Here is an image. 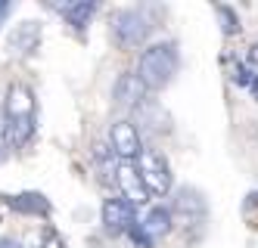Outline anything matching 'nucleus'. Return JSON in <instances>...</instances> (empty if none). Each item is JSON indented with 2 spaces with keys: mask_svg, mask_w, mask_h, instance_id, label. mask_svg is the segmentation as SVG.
<instances>
[{
  "mask_svg": "<svg viewBox=\"0 0 258 248\" xmlns=\"http://www.w3.org/2000/svg\"><path fill=\"white\" fill-rule=\"evenodd\" d=\"M34 93L28 84L16 81L7 90V103H4V130H7V146L22 149L34 137Z\"/></svg>",
  "mask_w": 258,
  "mask_h": 248,
  "instance_id": "f257e3e1",
  "label": "nucleus"
},
{
  "mask_svg": "<svg viewBox=\"0 0 258 248\" xmlns=\"http://www.w3.org/2000/svg\"><path fill=\"white\" fill-rule=\"evenodd\" d=\"M177 65H180L177 44L162 41V44H153V47H146L140 53L137 74H140V81L146 84V90H162V87H168L174 81Z\"/></svg>",
  "mask_w": 258,
  "mask_h": 248,
  "instance_id": "f03ea898",
  "label": "nucleus"
},
{
  "mask_svg": "<svg viewBox=\"0 0 258 248\" xmlns=\"http://www.w3.org/2000/svg\"><path fill=\"white\" fill-rule=\"evenodd\" d=\"M109 31H112V41L118 44V50H137L146 34L153 31V22L150 16H146V10H118L112 16V25H109Z\"/></svg>",
  "mask_w": 258,
  "mask_h": 248,
  "instance_id": "7ed1b4c3",
  "label": "nucleus"
},
{
  "mask_svg": "<svg viewBox=\"0 0 258 248\" xmlns=\"http://www.w3.org/2000/svg\"><path fill=\"white\" fill-rule=\"evenodd\" d=\"M137 171L146 189H150V196H165L171 189V168L159 149H143V155L137 158Z\"/></svg>",
  "mask_w": 258,
  "mask_h": 248,
  "instance_id": "20e7f679",
  "label": "nucleus"
},
{
  "mask_svg": "<svg viewBox=\"0 0 258 248\" xmlns=\"http://www.w3.org/2000/svg\"><path fill=\"white\" fill-rule=\"evenodd\" d=\"M109 146L121 161H137L143 155V137L134 121H112L109 124Z\"/></svg>",
  "mask_w": 258,
  "mask_h": 248,
  "instance_id": "39448f33",
  "label": "nucleus"
},
{
  "mask_svg": "<svg viewBox=\"0 0 258 248\" xmlns=\"http://www.w3.org/2000/svg\"><path fill=\"white\" fill-rule=\"evenodd\" d=\"M134 127L140 133H150V137H165V133H171V115L162 109V103L143 100L134 109Z\"/></svg>",
  "mask_w": 258,
  "mask_h": 248,
  "instance_id": "423d86ee",
  "label": "nucleus"
},
{
  "mask_svg": "<svg viewBox=\"0 0 258 248\" xmlns=\"http://www.w3.org/2000/svg\"><path fill=\"white\" fill-rule=\"evenodd\" d=\"M115 183H118V189H121V196H124L127 205L140 208V205L150 202V189H146L140 171H137V161H118V168H115Z\"/></svg>",
  "mask_w": 258,
  "mask_h": 248,
  "instance_id": "0eeeda50",
  "label": "nucleus"
},
{
  "mask_svg": "<svg viewBox=\"0 0 258 248\" xmlns=\"http://www.w3.org/2000/svg\"><path fill=\"white\" fill-rule=\"evenodd\" d=\"M206 211H209V205L206 199H202L199 189H177L174 193V202H171V214L180 217V223H202L206 220Z\"/></svg>",
  "mask_w": 258,
  "mask_h": 248,
  "instance_id": "6e6552de",
  "label": "nucleus"
},
{
  "mask_svg": "<svg viewBox=\"0 0 258 248\" xmlns=\"http://www.w3.org/2000/svg\"><path fill=\"white\" fill-rule=\"evenodd\" d=\"M134 205H127L124 199H106L103 202V230L112 233V236H121L134 226Z\"/></svg>",
  "mask_w": 258,
  "mask_h": 248,
  "instance_id": "1a4fd4ad",
  "label": "nucleus"
},
{
  "mask_svg": "<svg viewBox=\"0 0 258 248\" xmlns=\"http://www.w3.org/2000/svg\"><path fill=\"white\" fill-rule=\"evenodd\" d=\"M112 100L118 109H137L146 100V84L140 81L137 71H121L112 87Z\"/></svg>",
  "mask_w": 258,
  "mask_h": 248,
  "instance_id": "9d476101",
  "label": "nucleus"
},
{
  "mask_svg": "<svg viewBox=\"0 0 258 248\" xmlns=\"http://www.w3.org/2000/svg\"><path fill=\"white\" fill-rule=\"evenodd\" d=\"M10 56H16V59H28V56L41 47V25L38 22H22V25H16L13 34H10Z\"/></svg>",
  "mask_w": 258,
  "mask_h": 248,
  "instance_id": "9b49d317",
  "label": "nucleus"
},
{
  "mask_svg": "<svg viewBox=\"0 0 258 248\" xmlns=\"http://www.w3.org/2000/svg\"><path fill=\"white\" fill-rule=\"evenodd\" d=\"M137 223L146 230V236H150V239H162V236H168L174 230V214H171V208L153 205V208H146V214Z\"/></svg>",
  "mask_w": 258,
  "mask_h": 248,
  "instance_id": "f8f14e48",
  "label": "nucleus"
},
{
  "mask_svg": "<svg viewBox=\"0 0 258 248\" xmlns=\"http://www.w3.org/2000/svg\"><path fill=\"white\" fill-rule=\"evenodd\" d=\"M50 7L56 10L75 31H84L87 22H90V16L97 13V4H94V0H69V4H50Z\"/></svg>",
  "mask_w": 258,
  "mask_h": 248,
  "instance_id": "ddd939ff",
  "label": "nucleus"
},
{
  "mask_svg": "<svg viewBox=\"0 0 258 248\" xmlns=\"http://www.w3.org/2000/svg\"><path fill=\"white\" fill-rule=\"evenodd\" d=\"M10 208L22 214H50V202L38 193H25V196H13L10 199Z\"/></svg>",
  "mask_w": 258,
  "mask_h": 248,
  "instance_id": "4468645a",
  "label": "nucleus"
},
{
  "mask_svg": "<svg viewBox=\"0 0 258 248\" xmlns=\"http://www.w3.org/2000/svg\"><path fill=\"white\" fill-rule=\"evenodd\" d=\"M215 13H218V19H221V31H224L227 37H230V34H239V16H236V10H233V7L218 4V7H215Z\"/></svg>",
  "mask_w": 258,
  "mask_h": 248,
  "instance_id": "2eb2a0df",
  "label": "nucleus"
},
{
  "mask_svg": "<svg viewBox=\"0 0 258 248\" xmlns=\"http://www.w3.org/2000/svg\"><path fill=\"white\" fill-rule=\"evenodd\" d=\"M127 236H131V242H134L137 248H153V245H156V239H150V236H146V230H143L140 223H134L131 230H127Z\"/></svg>",
  "mask_w": 258,
  "mask_h": 248,
  "instance_id": "dca6fc26",
  "label": "nucleus"
},
{
  "mask_svg": "<svg viewBox=\"0 0 258 248\" xmlns=\"http://www.w3.org/2000/svg\"><path fill=\"white\" fill-rule=\"evenodd\" d=\"M252 81H255V71H252L249 65L239 62V65L233 68V84H236V87H252Z\"/></svg>",
  "mask_w": 258,
  "mask_h": 248,
  "instance_id": "f3484780",
  "label": "nucleus"
},
{
  "mask_svg": "<svg viewBox=\"0 0 258 248\" xmlns=\"http://www.w3.org/2000/svg\"><path fill=\"white\" fill-rule=\"evenodd\" d=\"M13 13V4H7V0H0V25L7 22V16Z\"/></svg>",
  "mask_w": 258,
  "mask_h": 248,
  "instance_id": "a211bd4d",
  "label": "nucleus"
},
{
  "mask_svg": "<svg viewBox=\"0 0 258 248\" xmlns=\"http://www.w3.org/2000/svg\"><path fill=\"white\" fill-rule=\"evenodd\" d=\"M249 62H252V65H258V44H252V47H249Z\"/></svg>",
  "mask_w": 258,
  "mask_h": 248,
  "instance_id": "6ab92c4d",
  "label": "nucleus"
},
{
  "mask_svg": "<svg viewBox=\"0 0 258 248\" xmlns=\"http://www.w3.org/2000/svg\"><path fill=\"white\" fill-rule=\"evenodd\" d=\"M0 248H22V245L13 242V239H0Z\"/></svg>",
  "mask_w": 258,
  "mask_h": 248,
  "instance_id": "aec40b11",
  "label": "nucleus"
},
{
  "mask_svg": "<svg viewBox=\"0 0 258 248\" xmlns=\"http://www.w3.org/2000/svg\"><path fill=\"white\" fill-rule=\"evenodd\" d=\"M252 93H255V100H258V74H255V81H252V87H249Z\"/></svg>",
  "mask_w": 258,
  "mask_h": 248,
  "instance_id": "412c9836",
  "label": "nucleus"
}]
</instances>
